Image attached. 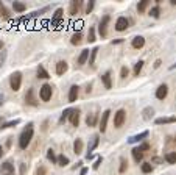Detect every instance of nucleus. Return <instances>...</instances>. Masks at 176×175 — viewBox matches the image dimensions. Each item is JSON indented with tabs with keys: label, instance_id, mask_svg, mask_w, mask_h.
Segmentation results:
<instances>
[{
	"label": "nucleus",
	"instance_id": "obj_1",
	"mask_svg": "<svg viewBox=\"0 0 176 175\" xmlns=\"http://www.w3.org/2000/svg\"><path fill=\"white\" fill-rule=\"evenodd\" d=\"M33 133H34L33 124H28L26 128L20 133V136H19V147H20V149H26V147L30 145V142L33 139Z\"/></svg>",
	"mask_w": 176,
	"mask_h": 175
},
{
	"label": "nucleus",
	"instance_id": "obj_2",
	"mask_svg": "<svg viewBox=\"0 0 176 175\" xmlns=\"http://www.w3.org/2000/svg\"><path fill=\"white\" fill-rule=\"evenodd\" d=\"M20 85H22V74L19 71L12 72L11 77H9V86L12 91H19L20 89Z\"/></svg>",
	"mask_w": 176,
	"mask_h": 175
},
{
	"label": "nucleus",
	"instance_id": "obj_3",
	"mask_svg": "<svg viewBox=\"0 0 176 175\" xmlns=\"http://www.w3.org/2000/svg\"><path fill=\"white\" fill-rule=\"evenodd\" d=\"M39 97H40V100H42V102H48V100L51 99V86H50L48 83H45V85L40 86V89H39Z\"/></svg>",
	"mask_w": 176,
	"mask_h": 175
},
{
	"label": "nucleus",
	"instance_id": "obj_4",
	"mask_svg": "<svg viewBox=\"0 0 176 175\" xmlns=\"http://www.w3.org/2000/svg\"><path fill=\"white\" fill-rule=\"evenodd\" d=\"M125 119H126L125 110H118V111L115 113V116H114V127H115V128H120L121 125L125 124Z\"/></svg>",
	"mask_w": 176,
	"mask_h": 175
},
{
	"label": "nucleus",
	"instance_id": "obj_5",
	"mask_svg": "<svg viewBox=\"0 0 176 175\" xmlns=\"http://www.w3.org/2000/svg\"><path fill=\"white\" fill-rule=\"evenodd\" d=\"M62 13H64V9H62V8H58V9L55 11V14H53V17H51V27H59V25H62V24H64Z\"/></svg>",
	"mask_w": 176,
	"mask_h": 175
},
{
	"label": "nucleus",
	"instance_id": "obj_6",
	"mask_svg": "<svg viewBox=\"0 0 176 175\" xmlns=\"http://www.w3.org/2000/svg\"><path fill=\"white\" fill-rule=\"evenodd\" d=\"M111 20V17L109 16H103L101 17V22H100V25H98V33H100V36L101 38H104L106 35H107V22Z\"/></svg>",
	"mask_w": 176,
	"mask_h": 175
},
{
	"label": "nucleus",
	"instance_id": "obj_7",
	"mask_svg": "<svg viewBox=\"0 0 176 175\" xmlns=\"http://www.w3.org/2000/svg\"><path fill=\"white\" fill-rule=\"evenodd\" d=\"M128 25H129L128 19L123 17V16H120V17L117 19V22H115V30H117V31H125V30L128 28Z\"/></svg>",
	"mask_w": 176,
	"mask_h": 175
},
{
	"label": "nucleus",
	"instance_id": "obj_8",
	"mask_svg": "<svg viewBox=\"0 0 176 175\" xmlns=\"http://www.w3.org/2000/svg\"><path fill=\"white\" fill-rule=\"evenodd\" d=\"M25 102H26V105L37 106V100L34 99V89H33V88H30L28 91H26V94H25Z\"/></svg>",
	"mask_w": 176,
	"mask_h": 175
},
{
	"label": "nucleus",
	"instance_id": "obj_9",
	"mask_svg": "<svg viewBox=\"0 0 176 175\" xmlns=\"http://www.w3.org/2000/svg\"><path fill=\"white\" fill-rule=\"evenodd\" d=\"M167 94H168V86H167V85H160V86L156 89V99L164 100V99L167 97Z\"/></svg>",
	"mask_w": 176,
	"mask_h": 175
},
{
	"label": "nucleus",
	"instance_id": "obj_10",
	"mask_svg": "<svg viewBox=\"0 0 176 175\" xmlns=\"http://www.w3.org/2000/svg\"><path fill=\"white\" fill-rule=\"evenodd\" d=\"M148 133L146 130L145 131H142V133H139V134H136V136H131L129 139H128V144H136V142H140V141H143L145 138H148Z\"/></svg>",
	"mask_w": 176,
	"mask_h": 175
},
{
	"label": "nucleus",
	"instance_id": "obj_11",
	"mask_svg": "<svg viewBox=\"0 0 176 175\" xmlns=\"http://www.w3.org/2000/svg\"><path fill=\"white\" fill-rule=\"evenodd\" d=\"M109 114H111L109 110L103 111V114H101V120H100V131H101V133L106 131V125H107V119H109Z\"/></svg>",
	"mask_w": 176,
	"mask_h": 175
},
{
	"label": "nucleus",
	"instance_id": "obj_12",
	"mask_svg": "<svg viewBox=\"0 0 176 175\" xmlns=\"http://www.w3.org/2000/svg\"><path fill=\"white\" fill-rule=\"evenodd\" d=\"M0 169H2V175H14V166L9 161H5Z\"/></svg>",
	"mask_w": 176,
	"mask_h": 175
},
{
	"label": "nucleus",
	"instance_id": "obj_13",
	"mask_svg": "<svg viewBox=\"0 0 176 175\" xmlns=\"http://www.w3.org/2000/svg\"><path fill=\"white\" fill-rule=\"evenodd\" d=\"M98 142H100V139H98V134H93L92 136V141H90V144L87 145V155H90V152H93L98 147Z\"/></svg>",
	"mask_w": 176,
	"mask_h": 175
},
{
	"label": "nucleus",
	"instance_id": "obj_14",
	"mask_svg": "<svg viewBox=\"0 0 176 175\" xmlns=\"http://www.w3.org/2000/svg\"><path fill=\"white\" fill-rule=\"evenodd\" d=\"M78 92H79V88H78L76 85H73V86L70 88V91H69V102H70V103L76 102V99H78Z\"/></svg>",
	"mask_w": 176,
	"mask_h": 175
},
{
	"label": "nucleus",
	"instance_id": "obj_15",
	"mask_svg": "<svg viewBox=\"0 0 176 175\" xmlns=\"http://www.w3.org/2000/svg\"><path fill=\"white\" fill-rule=\"evenodd\" d=\"M70 122H72V125L73 127H78L79 125V110L76 108V110H72V113H70Z\"/></svg>",
	"mask_w": 176,
	"mask_h": 175
},
{
	"label": "nucleus",
	"instance_id": "obj_16",
	"mask_svg": "<svg viewBox=\"0 0 176 175\" xmlns=\"http://www.w3.org/2000/svg\"><path fill=\"white\" fill-rule=\"evenodd\" d=\"M156 125H162V124H173L176 122V116H171V117H157L156 120Z\"/></svg>",
	"mask_w": 176,
	"mask_h": 175
},
{
	"label": "nucleus",
	"instance_id": "obj_17",
	"mask_svg": "<svg viewBox=\"0 0 176 175\" xmlns=\"http://www.w3.org/2000/svg\"><path fill=\"white\" fill-rule=\"evenodd\" d=\"M67 69H69V64H67L65 61H59L56 64V74L58 75H64L67 72Z\"/></svg>",
	"mask_w": 176,
	"mask_h": 175
},
{
	"label": "nucleus",
	"instance_id": "obj_18",
	"mask_svg": "<svg viewBox=\"0 0 176 175\" xmlns=\"http://www.w3.org/2000/svg\"><path fill=\"white\" fill-rule=\"evenodd\" d=\"M89 55H90V50L84 49L83 52H81V55L78 57V64H79V66H83V64H86V61L89 60Z\"/></svg>",
	"mask_w": 176,
	"mask_h": 175
},
{
	"label": "nucleus",
	"instance_id": "obj_19",
	"mask_svg": "<svg viewBox=\"0 0 176 175\" xmlns=\"http://www.w3.org/2000/svg\"><path fill=\"white\" fill-rule=\"evenodd\" d=\"M145 46V38L143 36H136L132 39V47L134 49H142Z\"/></svg>",
	"mask_w": 176,
	"mask_h": 175
},
{
	"label": "nucleus",
	"instance_id": "obj_20",
	"mask_svg": "<svg viewBox=\"0 0 176 175\" xmlns=\"http://www.w3.org/2000/svg\"><path fill=\"white\" fill-rule=\"evenodd\" d=\"M19 124H20V119H14V120H9V122H2V124H0V130L16 127V125H19Z\"/></svg>",
	"mask_w": 176,
	"mask_h": 175
},
{
	"label": "nucleus",
	"instance_id": "obj_21",
	"mask_svg": "<svg viewBox=\"0 0 176 175\" xmlns=\"http://www.w3.org/2000/svg\"><path fill=\"white\" fill-rule=\"evenodd\" d=\"M153 116H154V110L151 108V106H146V108L142 111V117H143V120H150Z\"/></svg>",
	"mask_w": 176,
	"mask_h": 175
},
{
	"label": "nucleus",
	"instance_id": "obj_22",
	"mask_svg": "<svg viewBox=\"0 0 176 175\" xmlns=\"http://www.w3.org/2000/svg\"><path fill=\"white\" fill-rule=\"evenodd\" d=\"M131 152H132V158H134V161H136V163L142 161V158H143V152L139 149V147H136V149H132Z\"/></svg>",
	"mask_w": 176,
	"mask_h": 175
},
{
	"label": "nucleus",
	"instance_id": "obj_23",
	"mask_svg": "<svg viewBox=\"0 0 176 175\" xmlns=\"http://www.w3.org/2000/svg\"><path fill=\"white\" fill-rule=\"evenodd\" d=\"M81 152H83V141H81V139H75V142H73V153L79 155Z\"/></svg>",
	"mask_w": 176,
	"mask_h": 175
},
{
	"label": "nucleus",
	"instance_id": "obj_24",
	"mask_svg": "<svg viewBox=\"0 0 176 175\" xmlns=\"http://www.w3.org/2000/svg\"><path fill=\"white\" fill-rule=\"evenodd\" d=\"M101 80H103V85H104V88H106V89H111V88H112V83H111V75H109V72H106L104 75H101Z\"/></svg>",
	"mask_w": 176,
	"mask_h": 175
},
{
	"label": "nucleus",
	"instance_id": "obj_25",
	"mask_svg": "<svg viewBox=\"0 0 176 175\" xmlns=\"http://www.w3.org/2000/svg\"><path fill=\"white\" fill-rule=\"evenodd\" d=\"M81 3H83V2H72V3H70V9H69L70 16H75L76 13L79 11V8H81Z\"/></svg>",
	"mask_w": 176,
	"mask_h": 175
},
{
	"label": "nucleus",
	"instance_id": "obj_26",
	"mask_svg": "<svg viewBox=\"0 0 176 175\" xmlns=\"http://www.w3.org/2000/svg\"><path fill=\"white\" fill-rule=\"evenodd\" d=\"M36 74H37V78H44V80H47V78H50V75H48V72H47V71L44 69V67H42V66H39V67H37V72H36Z\"/></svg>",
	"mask_w": 176,
	"mask_h": 175
},
{
	"label": "nucleus",
	"instance_id": "obj_27",
	"mask_svg": "<svg viewBox=\"0 0 176 175\" xmlns=\"http://www.w3.org/2000/svg\"><path fill=\"white\" fill-rule=\"evenodd\" d=\"M81 39H83V35H81V31H76V33L72 36L70 42H72L73 46H78V44H81Z\"/></svg>",
	"mask_w": 176,
	"mask_h": 175
},
{
	"label": "nucleus",
	"instance_id": "obj_28",
	"mask_svg": "<svg viewBox=\"0 0 176 175\" xmlns=\"http://www.w3.org/2000/svg\"><path fill=\"white\" fill-rule=\"evenodd\" d=\"M98 47H93L92 50H90V55H89V64L90 66H93V63H95V58H97V53H98Z\"/></svg>",
	"mask_w": 176,
	"mask_h": 175
},
{
	"label": "nucleus",
	"instance_id": "obj_29",
	"mask_svg": "<svg viewBox=\"0 0 176 175\" xmlns=\"http://www.w3.org/2000/svg\"><path fill=\"white\" fill-rule=\"evenodd\" d=\"M48 9H50V6H44V8H40V9H37V11H33L28 17H30V19H31V17H37V16H40V14H44V13H47Z\"/></svg>",
	"mask_w": 176,
	"mask_h": 175
},
{
	"label": "nucleus",
	"instance_id": "obj_30",
	"mask_svg": "<svg viewBox=\"0 0 176 175\" xmlns=\"http://www.w3.org/2000/svg\"><path fill=\"white\" fill-rule=\"evenodd\" d=\"M165 161H167L168 164H174L176 163V153L174 152H168L165 155Z\"/></svg>",
	"mask_w": 176,
	"mask_h": 175
},
{
	"label": "nucleus",
	"instance_id": "obj_31",
	"mask_svg": "<svg viewBox=\"0 0 176 175\" xmlns=\"http://www.w3.org/2000/svg\"><path fill=\"white\" fill-rule=\"evenodd\" d=\"M70 113H72V108H67V110H64V111H62V114H61V117H59V124H64L65 120H67V117L70 116Z\"/></svg>",
	"mask_w": 176,
	"mask_h": 175
},
{
	"label": "nucleus",
	"instance_id": "obj_32",
	"mask_svg": "<svg viewBox=\"0 0 176 175\" xmlns=\"http://www.w3.org/2000/svg\"><path fill=\"white\" fill-rule=\"evenodd\" d=\"M12 8H14V11H17V13H23L26 9L25 3H20V2H14L12 3Z\"/></svg>",
	"mask_w": 176,
	"mask_h": 175
},
{
	"label": "nucleus",
	"instance_id": "obj_33",
	"mask_svg": "<svg viewBox=\"0 0 176 175\" xmlns=\"http://www.w3.org/2000/svg\"><path fill=\"white\" fill-rule=\"evenodd\" d=\"M148 5H150L148 0H142V2H139V5H137V11L139 13H145V9L148 8Z\"/></svg>",
	"mask_w": 176,
	"mask_h": 175
},
{
	"label": "nucleus",
	"instance_id": "obj_34",
	"mask_svg": "<svg viewBox=\"0 0 176 175\" xmlns=\"http://www.w3.org/2000/svg\"><path fill=\"white\" fill-rule=\"evenodd\" d=\"M86 124H87V127H93V125L97 124V116H95V114L87 116V119H86Z\"/></svg>",
	"mask_w": 176,
	"mask_h": 175
},
{
	"label": "nucleus",
	"instance_id": "obj_35",
	"mask_svg": "<svg viewBox=\"0 0 176 175\" xmlns=\"http://www.w3.org/2000/svg\"><path fill=\"white\" fill-rule=\"evenodd\" d=\"M47 158H48V161H51L53 164L58 163V158L55 156V152H53L51 149H48V150H47Z\"/></svg>",
	"mask_w": 176,
	"mask_h": 175
},
{
	"label": "nucleus",
	"instance_id": "obj_36",
	"mask_svg": "<svg viewBox=\"0 0 176 175\" xmlns=\"http://www.w3.org/2000/svg\"><path fill=\"white\" fill-rule=\"evenodd\" d=\"M87 41H89V42H95V28H93V27H90V28H89Z\"/></svg>",
	"mask_w": 176,
	"mask_h": 175
},
{
	"label": "nucleus",
	"instance_id": "obj_37",
	"mask_svg": "<svg viewBox=\"0 0 176 175\" xmlns=\"http://www.w3.org/2000/svg\"><path fill=\"white\" fill-rule=\"evenodd\" d=\"M58 164H59L61 167L67 166V164H69V158L64 156V155H59V156H58Z\"/></svg>",
	"mask_w": 176,
	"mask_h": 175
},
{
	"label": "nucleus",
	"instance_id": "obj_38",
	"mask_svg": "<svg viewBox=\"0 0 176 175\" xmlns=\"http://www.w3.org/2000/svg\"><path fill=\"white\" fill-rule=\"evenodd\" d=\"M142 67H143V61L140 60V61H137V63H136V66H134V75H136V77H137V75L140 74Z\"/></svg>",
	"mask_w": 176,
	"mask_h": 175
},
{
	"label": "nucleus",
	"instance_id": "obj_39",
	"mask_svg": "<svg viewBox=\"0 0 176 175\" xmlns=\"http://www.w3.org/2000/svg\"><path fill=\"white\" fill-rule=\"evenodd\" d=\"M159 13H160L159 5H156V6H153V8L150 9V16H151V17H154V19H157V17H159Z\"/></svg>",
	"mask_w": 176,
	"mask_h": 175
},
{
	"label": "nucleus",
	"instance_id": "obj_40",
	"mask_svg": "<svg viewBox=\"0 0 176 175\" xmlns=\"http://www.w3.org/2000/svg\"><path fill=\"white\" fill-rule=\"evenodd\" d=\"M151 170H153V166H151L150 163H143V164H142V172H143V173H150Z\"/></svg>",
	"mask_w": 176,
	"mask_h": 175
},
{
	"label": "nucleus",
	"instance_id": "obj_41",
	"mask_svg": "<svg viewBox=\"0 0 176 175\" xmlns=\"http://www.w3.org/2000/svg\"><path fill=\"white\" fill-rule=\"evenodd\" d=\"M126 166H128L126 159H123V158H121V159H120V169H118V172H120V173H123V172L126 170Z\"/></svg>",
	"mask_w": 176,
	"mask_h": 175
},
{
	"label": "nucleus",
	"instance_id": "obj_42",
	"mask_svg": "<svg viewBox=\"0 0 176 175\" xmlns=\"http://www.w3.org/2000/svg\"><path fill=\"white\" fill-rule=\"evenodd\" d=\"M101 163H103V158H101V156H97V159H95V163L92 164V169H93V170H97V169L100 167V164H101Z\"/></svg>",
	"mask_w": 176,
	"mask_h": 175
},
{
	"label": "nucleus",
	"instance_id": "obj_43",
	"mask_svg": "<svg viewBox=\"0 0 176 175\" xmlns=\"http://www.w3.org/2000/svg\"><path fill=\"white\" fill-rule=\"evenodd\" d=\"M5 61H6V52L2 50V52H0V67L5 64Z\"/></svg>",
	"mask_w": 176,
	"mask_h": 175
},
{
	"label": "nucleus",
	"instance_id": "obj_44",
	"mask_svg": "<svg viewBox=\"0 0 176 175\" xmlns=\"http://www.w3.org/2000/svg\"><path fill=\"white\" fill-rule=\"evenodd\" d=\"M0 16H3L5 19H8V17H9V13H8V9H6L5 6H2V9H0Z\"/></svg>",
	"mask_w": 176,
	"mask_h": 175
},
{
	"label": "nucleus",
	"instance_id": "obj_45",
	"mask_svg": "<svg viewBox=\"0 0 176 175\" xmlns=\"http://www.w3.org/2000/svg\"><path fill=\"white\" fill-rule=\"evenodd\" d=\"M120 77H121V78H126V77H128V67H125V66L121 67V71H120Z\"/></svg>",
	"mask_w": 176,
	"mask_h": 175
},
{
	"label": "nucleus",
	"instance_id": "obj_46",
	"mask_svg": "<svg viewBox=\"0 0 176 175\" xmlns=\"http://www.w3.org/2000/svg\"><path fill=\"white\" fill-rule=\"evenodd\" d=\"M93 5H95V2H89V3H87V6H86V13H87V14L93 9Z\"/></svg>",
	"mask_w": 176,
	"mask_h": 175
},
{
	"label": "nucleus",
	"instance_id": "obj_47",
	"mask_svg": "<svg viewBox=\"0 0 176 175\" xmlns=\"http://www.w3.org/2000/svg\"><path fill=\"white\" fill-rule=\"evenodd\" d=\"M139 149L143 152V150H148V149H150V144H146V142H143L142 145H139Z\"/></svg>",
	"mask_w": 176,
	"mask_h": 175
},
{
	"label": "nucleus",
	"instance_id": "obj_48",
	"mask_svg": "<svg viewBox=\"0 0 176 175\" xmlns=\"http://www.w3.org/2000/svg\"><path fill=\"white\" fill-rule=\"evenodd\" d=\"M25 169H26V164H20V175H25Z\"/></svg>",
	"mask_w": 176,
	"mask_h": 175
},
{
	"label": "nucleus",
	"instance_id": "obj_49",
	"mask_svg": "<svg viewBox=\"0 0 176 175\" xmlns=\"http://www.w3.org/2000/svg\"><path fill=\"white\" fill-rule=\"evenodd\" d=\"M37 175H45V169L44 167H39L37 169Z\"/></svg>",
	"mask_w": 176,
	"mask_h": 175
},
{
	"label": "nucleus",
	"instance_id": "obj_50",
	"mask_svg": "<svg viewBox=\"0 0 176 175\" xmlns=\"http://www.w3.org/2000/svg\"><path fill=\"white\" fill-rule=\"evenodd\" d=\"M87 170H89L87 167H81V170H79V175H86V173H87Z\"/></svg>",
	"mask_w": 176,
	"mask_h": 175
},
{
	"label": "nucleus",
	"instance_id": "obj_51",
	"mask_svg": "<svg viewBox=\"0 0 176 175\" xmlns=\"http://www.w3.org/2000/svg\"><path fill=\"white\" fill-rule=\"evenodd\" d=\"M121 42H123V39H114L112 41V44H121Z\"/></svg>",
	"mask_w": 176,
	"mask_h": 175
},
{
	"label": "nucleus",
	"instance_id": "obj_52",
	"mask_svg": "<svg viewBox=\"0 0 176 175\" xmlns=\"http://www.w3.org/2000/svg\"><path fill=\"white\" fill-rule=\"evenodd\" d=\"M162 63H160V60H156V63H154V69H157V67L160 66Z\"/></svg>",
	"mask_w": 176,
	"mask_h": 175
},
{
	"label": "nucleus",
	"instance_id": "obj_53",
	"mask_svg": "<svg viewBox=\"0 0 176 175\" xmlns=\"http://www.w3.org/2000/svg\"><path fill=\"white\" fill-rule=\"evenodd\" d=\"M3 100H5V96H3V94H0V106L3 105Z\"/></svg>",
	"mask_w": 176,
	"mask_h": 175
},
{
	"label": "nucleus",
	"instance_id": "obj_54",
	"mask_svg": "<svg viewBox=\"0 0 176 175\" xmlns=\"http://www.w3.org/2000/svg\"><path fill=\"white\" fill-rule=\"evenodd\" d=\"M3 153H5V152H3V147H2V145H0V159H2V156H3Z\"/></svg>",
	"mask_w": 176,
	"mask_h": 175
},
{
	"label": "nucleus",
	"instance_id": "obj_55",
	"mask_svg": "<svg viewBox=\"0 0 176 175\" xmlns=\"http://www.w3.org/2000/svg\"><path fill=\"white\" fill-rule=\"evenodd\" d=\"M86 159H87V161H89V159H93V155H92V153H90V155H86Z\"/></svg>",
	"mask_w": 176,
	"mask_h": 175
},
{
	"label": "nucleus",
	"instance_id": "obj_56",
	"mask_svg": "<svg viewBox=\"0 0 176 175\" xmlns=\"http://www.w3.org/2000/svg\"><path fill=\"white\" fill-rule=\"evenodd\" d=\"M173 69H176V63H174V64H171V66H170V71H173Z\"/></svg>",
	"mask_w": 176,
	"mask_h": 175
},
{
	"label": "nucleus",
	"instance_id": "obj_57",
	"mask_svg": "<svg viewBox=\"0 0 176 175\" xmlns=\"http://www.w3.org/2000/svg\"><path fill=\"white\" fill-rule=\"evenodd\" d=\"M2 50H3V42L0 41V52H2Z\"/></svg>",
	"mask_w": 176,
	"mask_h": 175
},
{
	"label": "nucleus",
	"instance_id": "obj_58",
	"mask_svg": "<svg viewBox=\"0 0 176 175\" xmlns=\"http://www.w3.org/2000/svg\"><path fill=\"white\" fill-rule=\"evenodd\" d=\"M171 5H176V0H171Z\"/></svg>",
	"mask_w": 176,
	"mask_h": 175
},
{
	"label": "nucleus",
	"instance_id": "obj_59",
	"mask_svg": "<svg viewBox=\"0 0 176 175\" xmlns=\"http://www.w3.org/2000/svg\"><path fill=\"white\" fill-rule=\"evenodd\" d=\"M2 6H3V5H2V2H0V9H2Z\"/></svg>",
	"mask_w": 176,
	"mask_h": 175
}]
</instances>
